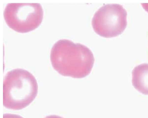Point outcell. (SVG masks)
I'll use <instances>...</instances> for the list:
<instances>
[{
	"mask_svg": "<svg viewBox=\"0 0 148 118\" xmlns=\"http://www.w3.org/2000/svg\"><path fill=\"white\" fill-rule=\"evenodd\" d=\"M50 57L53 68L59 74L77 78L89 75L95 61L93 54L88 48L66 39L54 44Z\"/></svg>",
	"mask_w": 148,
	"mask_h": 118,
	"instance_id": "1",
	"label": "cell"
},
{
	"mask_svg": "<svg viewBox=\"0 0 148 118\" xmlns=\"http://www.w3.org/2000/svg\"><path fill=\"white\" fill-rule=\"evenodd\" d=\"M38 91L36 80L31 73L20 68L10 70L3 81V105L13 110L22 109L32 102Z\"/></svg>",
	"mask_w": 148,
	"mask_h": 118,
	"instance_id": "2",
	"label": "cell"
},
{
	"mask_svg": "<svg viewBox=\"0 0 148 118\" xmlns=\"http://www.w3.org/2000/svg\"><path fill=\"white\" fill-rule=\"evenodd\" d=\"M43 11L38 3H10L5 7L3 16L7 25L18 32L25 33L38 27L41 23Z\"/></svg>",
	"mask_w": 148,
	"mask_h": 118,
	"instance_id": "3",
	"label": "cell"
},
{
	"mask_svg": "<svg viewBox=\"0 0 148 118\" xmlns=\"http://www.w3.org/2000/svg\"><path fill=\"white\" fill-rule=\"evenodd\" d=\"M126 12L117 4H107L95 13L92 24L95 32L105 38L118 35L124 30L126 24Z\"/></svg>",
	"mask_w": 148,
	"mask_h": 118,
	"instance_id": "4",
	"label": "cell"
},
{
	"mask_svg": "<svg viewBox=\"0 0 148 118\" xmlns=\"http://www.w3.org/2000/svg\"><path fill=\"white\" fill-rule=\"evenodd\" d=\"M132 82L138 91L148 95V64H143L136 67L132 72Z\"/></svg>",
	"mask_w": 148,
	"mask_h": 118,
	"instance_id": "5",
	"label": "cell"
},
{
	"mask_svg": "<svg viewBox=\"0 0 148 118\" xmlns=\"http://www.w3.org/2000/svg\"><path fill=\"white\" fill-rule=\"evenodd\" d=\"M3 118H23L20 115L9 113L3 114Z\"/></svg>",
	"mask_w": 148,
	"mask_h": 118,
	"instance_id": "6",
	"label": "cell"
},
{
	"mask_svg": "<svg viewBox=\"0 0 148 118\" xmlns=\"http://www.w3.org/2000/svg\"><path fill=\"white\" fill-rule=\"evenodd\" d=\"M45 118H63V117L57 115H51L46 116Z\"/></svg>",
	"mask_w": 148,
	"mask_h": 118,
	"instance_id": "7",
	"label": "cell"
}]
</instances>
